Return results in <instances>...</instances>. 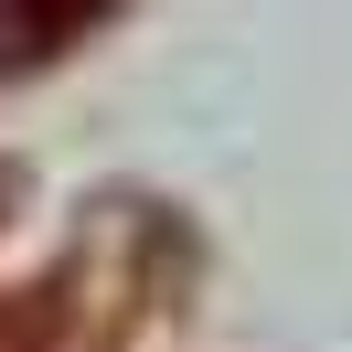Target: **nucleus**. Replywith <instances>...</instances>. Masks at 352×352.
<instances>
[{
	"instance_id": "obj_1",
	"label": "nucleus",
	"mask_w": 352,
	"mask_h": 352,
	"mask_svg": "<svg viewBox=\"0 0 352 352\" xmlns=\"http://www.w3.org/2000/svg\"><path fill=\"white\" fill-rule=\"evenodd\" d=\"M65 22H75V0H0V65H32Z\"/></svg>"
}]
</instances>
